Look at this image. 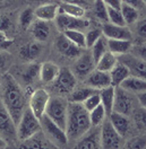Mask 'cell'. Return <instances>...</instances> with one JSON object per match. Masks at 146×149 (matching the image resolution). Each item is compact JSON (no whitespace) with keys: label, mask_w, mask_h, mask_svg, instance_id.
<instances>
[{"label":"cell","mask_w":146,"mask_h":149,"mask_svg":"<svg viewBox=\"0 0 146 149\" xmlns=\"http://www.w3.org/2000/svg\"><path fill=\"white\" fill-rule=\"evenodd\" d=\"M2 86L4 88H2L1 100L10 113L15 124L17 125L22 114L26 109L25 107V103H26L25 95L22 91L20 85L11 74H6L4 77Z\"/></svg>","instance_id":"obj_1"},{"label":"cell","mask_w":146,"mask_h":149,"mask_svg":"<svg viewBox=\"0 0 146 149\" xmlns=\"http://www.w3.org/2000/svg\"><path fill=\"white\" fill-rule=\"evenodd\" d=\"M92 128L90 112L81 103H68L66 133L68 140H77Z\"/></svg>","instance_id":"obj_2"},{"label":"cell","mask_w":146,"mask_h":149,"mask_svg":"<svg viewBox=\"0 0 146 149\" xmlns=\"http://www.w3.org/2000/svg\"><path fill=\"white\" fill-rule=\"evenodd\" d=\"M41 130L42 128H41L40 119L29 110V107L25 109V111L22 114L18 123L16 125L17 139L19 141H24Z\"/></svg>","instance_id":"obj_3"},{"label":"cell","mask_w":146,"mask_h":149,"mask_svg":"<svg viewBox=\"0 0 146 149\" xmlns=\"http://www.w3.org/2000/svg\"><path fill=\"white\" fill-rule=\"evenodd\" d=\"M40 122L43 133L57 148H62L68 143V137L66 130L55 123L48 115L43 114V116L40 119Z\"/></svg>","instance_id":"obj_4"},{"label":"cell","mask_w":146,"mask_h":149,"mask_svg":"<svg viewBox=\"0 0 146 149\" xmlns=\"http://www.w3.org/2000/svg\"><path fill=\"white\" fill-rule=\"evenodd\" d=\"M67 113H68V102L66 100L61 97H52V98L50 97L44 114L48 115L62 129H66Z\"/></svg>","instance_id":"obj_5"},{"label":"cell","mask_w":146,"mask_h":149,"mask_svg":"<svg viewBox=\"0 0 146 149\" xmlns=\"http://www.w3.org/2000/svg\"><path fill=\"white\" fill-rule=\"evenodd\" d=\"M0 137L7 142L17 139L16 124L0 97Z\"/></svg>","instance_id":"obj_6"},{"label":"cell","mask_w":146,"mask_h":149,"mask_svg":"<svg viewBox=\"0 0 146 149\" xmlns=\"http://www.w3.org/2000/svg\"><path fill=\"white\" fill-rule=\"evenodd\" d=\"M134 98L131 93L124 89L122 87H116L114 91V101H113V111L124 115H130L134 111Z\"/></svg>","instance_id":"obj_7"},{"label":"cell","mask_w":146,"mask_h":149,"mask_svg":"<svg viewBox=\"0 0 146 149\" xmlns=\"http://www.w3.org/2000/svg\"><path fill=\"white\" fill-rule=\"evenodd\" d=\"M122 138L113 128L109 119L101 124V147L105 149H114L121 147Z\"/></svg>","instance_id":"obj_8"},{"label":"cell","mask_w":146,"mask_h":149,"mask_svg":"<svg viewBox=\"0 0 146 149\" xmlns=\"http://www.w3.org/2000/svg\"><path fill=\"white\" fill-rule=\"evenodd\" d=\"M55 24L58 29L61 32L69 31V29L84 31L90 27L91 22L88 19H85L84 17H74L65 14H58L55 17Z\"/></svg>","instance_id":"obj_9"},{"label":"cell","mask_w":146,"mask_h":149,"mask_svg":"<svg viewBox=\"0 0 146 149\" xmlns=\"http://www.w3.org/2000/svg\"><path fill=\"white\" fill-rule=\"evenodd\" d=\"M50 101V95L46 89L39 88L36 91H34L32 95L29 96V110L36 115L39 119H41L43 116V114L46 113V109L48 103Z\"/></svg>","instance_id":"obj_10"},{"label":"cell","mask_w":146,"mask_h":149,"mask_svg":"<svg viewBox=\"0 0 146 149\" xmlns=\"http://www.w3.org/2000/svg\"><path fill=\"white\" fill-rule=\"evenodd\" d=\"M55 86L58 92L62 94H70L76 87L77 79L74 72L68 68H60L59 74L55 81Z\"/></svg>","instance_id":"obj_11"},{"label":"cell","mask_w":146,"mask_h":149,"mask_svg":"<svg viewBox=\"0 0 146 149\" xmlns=\"http://www.w3.org/2000/svg\"><path fill=\"white\" fill-rule=\"evenodd\" d=\"M118 60L127 65L131 76L139 77L146 80V61L137 58L134 54H129V53L119 56Z\"/></svg>","instance_id":"obj_12"},{"label":"cell","mask_w":146,"mask_h":149,"mask_svg":"<svg viewBox=\"0 0 146 149\" xmlns=\"http://www.w3.org/2000/svg\"><path fill=\"white\" fill-rule=\"evenodd\" d=\"M95 67H96V63L91 53H82L77 58L74 65L73 72L76 76V78L85 79L95 69Z\"/></svg>","instance_id":"obj_13"},{"label":"cell","mask_w":146,"mask_h":149,"mask_svg":"<svg viewBox=\"0 0 146 149\" xmlns=\"http://www.w3.org/2000/svg\"><path fill=\"white\" fill-rule=\"evenodd\" d=\"M101 147V128L93 127L79 138L76 145L78 149H98Z\"/></svg>","instance_id":"obj_14"},{"label":"cell","mask_w":146,"mask_h":149,"mask_svg":"<svg viewBox=\"0 0 146 149\" xmlns=\"http://www.w3.org/2000/svg\"><path fill=\"white\" fill-rule=\"evenodd\" d=\"M55 47L58 49V51L67 58H78L82 54L83 50L79 47H77L76 44H74L73 42L65 35L64 33L60 34L55 40Z\"/></svg>","instance_id":"obj_15"},{"label":"cell","mask_w":146,"mask_h":149,"mask_svg":"<svg viewBox=\"0 0 146 149\" xmlns=\"http://www.w3.org/2000/svg\"><path fill=\"white\" fill-rule=\"evenodd\" d=\"M85 84L92 88H95L100 91L104 87H108L111 85L110 74L107 71H102L99 69H94L91 74L85 78Z\"/></svg>","instance_id":"obj_16"},{"label":"cell","mask_w":146,"mask_h":149,"mask_svg":"<svg viewBox=\"0 0 146 149\" xmlns=\"http://www.w3.org/2000/svg\"><path fill=\"white\" fill-rule=\"evenodd\" d=\"M102 34L107 38L113 40H130L131 41V32L126 26H119L111 23H105L102 26Z\"/></svg>","instance_id":"obj_17"},{"label":"cell","mask_w":146,"mask_h":149,"mask_svg":"<svg viewBox=\"0 0 146 149\" xmlns=\"http://www.w3.org/2000/svg\"><path fill=\"white\" fill-rule=\"evenodd\" d=\"M20 148L25 149H41V148H55V146L46 138V136L43 133V131H39L37 133L33 134L28 139L22 141Z\"/></svg>","instance_id":"obj_18"},{"label":"cell","mask_w":146,"mask_h":149,"mask_svg":"<svg viewBox=\"0 0 146 149\" xmlns=\"http://www.w3.org/2000/svg\"><path fill=\"white\" fill-rule=\"evenodd\" d=\"M120 87H122L124 89H126L131 94L143 93L146 92V80L130 74L120 84Z\"/></svg>","instance_id":"obj_19"},{"label":"cell","mask_w":146,"mask_h":149,"mask_svg":"<svg viewBox=\"0 0 146 149\" xmlns=\"http://www.w3.org/2000/svg\"><path fill=\"white\" fill-rule=\"evenodd\" d=\"M59 14V6L57 3H44L41 5L34 10V15L37 19L50 22L55 19L57 15Z\"/></svg>","instance_id":"obj_20"},{"label":"cell","mask_w":146,"mask_h":149,"mask_svg":"<svg viewBox=\"0 0 146 149\" xmlns=\"http://www.w3.org/2000/svg\"><path fill=\"white\" fill-rule=\"evenodd\" d=\"M108 119H109L111 124L113 125V128L117 130V132L121 137H125L127 134L128 130H129L130 122H129V120H128V118L126 115L117 113V112H111V114L108 116Z\"/></svg>","instance_id":"obj_21"},{"label":"cell","mask_w":146,"mask_h":149,"mask_svg":"<svg viewBox=\"0 0 146 149\" xmlns=\"http://www.w3.org/2000/svg\"><path fill=\"white\" fill-rule=\"evenodd\" d=\"M59 71L60 68L55 63L44 62L40 65V79L46 84L53 83L59 74Z\"/></svg>","instance_id":"obj_22"},{"label":"cell","mask_w":146,"mask_h":149,"mask_svg":"<svg viewBox=\"0 0 146 149\" xmlns=\"http://www.w3.org/2000/svg\"><path fill=\"white\" fill-rule=\"evenodd\" d=\"M109 74L110 78H111V85L114 87H118L127 77L130 76V71H129L127 65L118 60V63L112 68V70Z\"/></svg>","instance_id":"obj_23"},{"label":"cell","mask_w":146,"mask_h":149,"mask_svg":"<svg viewBox=\"0 0 146 149\" xmlns=\"http://www.w3.org/2000/svg\"><path fill=\"white\" fill-rule=\"evenodd\" d=\"M133 47V43L130 40H113L108 38V47L109 51L112 52L114 56H122L128 53Z\"/></svg>","instance_id":"obj_24"},{"label":"cell","mask_w":146,"mask_h":149,"mask_svg":"<svg viewBox=\"0 0 146 149\" xmlns=\"http://www.w3.org/2000/svg\"><path fill=\"white\" fill-rule=\"evenodd\" d=\"M114 91L116 87L110 85L108 87H104L99 91L101 97V104L104 106L105 112H107V116H109L111 112L113 111V101H114Z\"/></svg>","instance_id":"obj_25"},{"label":"cell","mask_w":146,"mask_h":149,"mask_svg":"<svg viewBox=\"0 0 146 149\" xmlns=\"http://www.w3.org/2000/svg\"><path fill=\"white\" fill-rule=\"evenodd\" d=\"M32 34L37 42H44L50 36V26L46 20L37 19L33 23L32 26Z\"/></svg>","instance_id":"obj_26"},{"label":"cell","mask_w":146,"mask_h":149,"mask_svg":"<svg viewBox=\"0 0 146 149\" xmlns=\"http://www.w3.org/2000/svg\"><path fill=\"white\" fill-rule=\"evenodd\" d=\"M41 51H42L41 44L34 42V43H27V44L23 45L19 50V54H20L22 59L31 61V60H35L37 56H40Z\"/></svg>","instance_id":"obj_27"},{"label":"cell","mask_w":146,"mask_h":149,"mask_svg":"<svg viewBox=\"0 0 146 149\" xmlns=\"http://www.w3.org/2000/svg\"><path fill=\"white\" fill-rule=\"evenodd\" d=\"M96 92H98V89L92 88L90 86L79 87V88L75 87L69 95V103H81L82 104L88 96H91L92 94L96 93Z\"/></svg>","instance_id":"obj_28"},{"label":"cell","mask_w":146,"mask_h":149,"mask_svg":"<svg viewBox=\"0 0 146 149\" xmlns=\"http://www.w3.org/2000/svg\"><path fill=\"white\" fill-rule=\"evenodd\" d=\"M118 63V56H114L112 52H105L103 56L100 58V60L96 62V67L95 69H99L102 71H107L110 72L112 70V68Z\"/></svg>","instance_id":"obj_29"},{"label":"cell","mask_w":146,"mask_h":149,"mask_svg":"<svg viewBox=\"0 0 146 149\" xmlns=\"http://www.w3.org/2000/svg\"><path fill=\"white\" fill-rule=\"evenodd\" d=\"M92 51H91V54L95 61V63L100 60V58L105 52L109 51V47H108V38L104 36L103 34L101 35V37L93 44V47H91Z\"/></svg>","instance_id":"obj_30"},{"label":"cell","mask_w":146,"mask_h":149,"mask_svg":"<svg viewBox=\"0 0 146 149\" xmlns=\"http://www.w3.org/2000/svg\"><path fill=\"white\" fill-rule=\"evenodd\" d=\"M59 14H65V15H69L74 17H84L85 16V8L81 7L78 5H73V3H68L64 2L59 6Z\"/></svg>","instance_id":"obj_31"},{"label":"cell","mask_w":146,"mask_h":149,"mask_svg":"<svg viewBox=\"0 0 146 149\" xmlns=\"http://www.w3.org/2000/svg\"><path fill=\"white\" fill-rule=\"evenodd\" d=\"M120 11L122 14V17L125 19L126 25H133L134 23H136L137 18H138V9L137 8L122 2L121 7H120Z\"/></svg>","instance_id":"obj_32"},{"label":"cell","mask_w":146,"mask_h":149,"mask_svg":"<svg viewBox=\"0 0 146 149\" xmlns=\"http://www.w3.org/2000/svg\"><path fill=\"white\" fill-rule=\"evenodd\" d=\"M107 112L102 104H99L96 107L90 111V121H91L92 127H100L105 120Z\"/></svg>","instance_id":"obj_33"},{"label":"cell","mask_w":146,"mask_h":149,"mask_svg":"<svg viewBox=\"0 0 146 149\" xmlns=\"http://www.w3.org/2000/svg\"><path fill=\"white\" fill-rule=\"evenodd\" d=\"M66 36L68 37L74 44H76L77 47L81 49H86V41H85V33L83 31L78 29H69V31H65L62 32Z\"/></svg>","instance_id":"obj_34"},{"label":"cell","mask_w":146,"mask_h":149,"mask_svg":"<svg viewBox=\"0 0 146 149\" xmlns=\"http://www.w3.org/2000/svg\"><path fill=\"white\" fill-rule=\"evenodd\" d=\"M40 65L39 63H31L22 71V78L26 84L33 83L37 76L40 77Z\"/></svg>","instance_id":"obj_35"},{"label":"cell","mask_w":146,"mask_h":149,"mask_svg":"<svg viewBox=\"0 0 146 149\" xmlns=\"http://www.w3.org/2000/svg\"><path fill=\"white\" fill-rule=\"evenodd\" d=\"M131 114L134 115V120L138 130L142 131L143 133H146V109L140 106L139 109L134 110Z\"/></svg>","instance_id":"obj_36"},{"label":"cell","mask_w":146,"mask_h":149,"mask_svg":"<svg viewBox=\"0 0 146 149\" xmlns=\"http://www.w3.org/2000/svg\"><path fill=\"white\" fill-rule=\"evenodd\" d=\"M94 15L103 22H108V6L103 2V0H94Z\"/></svg>","instance_id":"obj_37"},{"label":"cell","mask_w":146,"mask_h":149,"mask_svg":"<svg viewBox=\"0 0 146 149\" xmlns=\"http://www.w3.org/2000/svg\"><path fill=\"white\" fill-rule=\"evenodd\" d=\"M125 148L128 149H146V133L134 137L125 143Z\"/></svg>","instance_id":"obj_38"},{"label":"cell","mask_w":146,"mask_h":149,"mask_svg":"<svg viewBox=\"0 0 146 149\" xmlns=\"http://www.w3.org/2000/svg\"><path fill=\"white\" fill-rule=\"evenodd\" d=\"M108 17H109V20L111 24L119 25V26H126L125 19L122 17V14H121L120 9L108 7Z\"/></svg>","instance_id":"obj_39"},{"label":"cell","mask_w":146,"mask_h":149,"mask_svg":"<svg viewBox=\"0 0 146 149\" xmlns=\"http://www.w3.org/2000/svg\"><path fill=\"white\" fill-rule=\"evenodd\" d=\"M34 17H35V15H34V10L33 9L27 8V9L23 10L20 16H19V24H20V26L24 29L28 28L33 24Z\"/></svg>","instance_id":"obj_40"},{"label":"cell","mask_w":146,"mask_h":149,"mask_svg":"<svg viewBox=\"0 0 146 149\" xmlns=\"http://www.w3.org/2000/svg\"><path fill=\"white\" fill-rule=\"evenodd\" d=\"M82 104L88 112L91 111V110H93L94 107H96L99 104H101V97H100V94H99V91L96 93L92 94L91 96H88Z\"/></svg>","instance_id":"obj_41"},{"label":"cell","mask_w":146,"mask_h":149,"mask_svg":"<svg viewBox=\"0 0 146 149\" xmlns=\"http://www.w3.org/2000/svg\"><path fill=\"white\" fill-rule=\"evenodd\" d=\"M102 35V31L98 28H93L91 31H88L87 33H85V41H86V47H92L93 44L99 40Z\"/></svg>","instance_id":"obj_42"},{"label":"cell","mask_w":146,"mask_h":149,"mask_svg":"<svg viewBox=\"0 0 146 149\" xmlns=\"http://www.w3.org/2000/svg\"><path fill=\"white\" fill-rule=\"evenodd\" d=\"M133 49V52H134V56L142 59L146 61V43H143V44H139V45H136V47H131Z\"/></svg>","instance_id":"obj_43"},{"label":"cell","mask_w":146,"mask_h":149,"mask_svg":"<svg viewBox=\"0 0 146 149\" xmlns=\"http://www.w3.org/2000/svg\"><path fill=\"white\" fill-rule=\"evenodd\" d=\"M13 40L6 35V32L0 31V50H6L13 44Z\"/></svg>","instance_id":"obj_44"},{"label":"cell","mask_w":146,"mask_h":149,"mask_svg":"<svg viewBox=\"0 0 146 149\" xmlns=\"http://www.w3.org/2000/svg\"><path fill=\"white\" fill-rule=\"evenodd\" d=\"M11 26V22L7 16L0 15V31L2 32H7Z\"/></svg>","instance_id":"obj_45"},{"label":"cell","mask_w":146,"mask_h":149,"mask_svg":"<svg viewBox=\"0 0 146 149\" xmlns=\"http://www.w3.org/2000/svg\"><path fill=\"white\" fill-rule=\"evenodd\" d=\"M137 33L140 37L146 38V17L137 24Z\"/></svg>","instance_id":"obj_46"},{"label":"cell","mask_w":146,"mask_h":149,"mask_svg":"<svg viewBox=\"0 0 146 149\" xmlns=\"http://www.w3.org/2000/svg\"><path fill=\"white\" fill-rule=\"evenodd\" d=\"M7 67H8V56L2 52V50H0V71H5Z\"/></svg>","instance_id":"obj_47"},{"label":"cell","mask_w":146,"mask_h":149,"mask_svg":"<svg viewBox=\"0 0 146 149\" xmlns=\"http://www.w3.org/2000/svg\"><path fill=\"white\" fill-rule=\"evenodd\" d=\"M121 2L127 3V5H130V6L135 7V8H137V9L143 8V7L145 6V3H144L142 0H121Z\"/></svg>","instance_id":"obj_48"},{"label":"cell","mask_w":146,"mask_h":149,"mask_svg":"<svg viewBox=\"0 0 146 149\" xmlns=\"http://www.w3.org/2000/svg\"><path fill=\"white\" fill-rule=\"evenodd\" d=\"M103 2L108 6V7H112V8H117L120 9L121 7V0H103Z\"/></svg>","instance_id":"obj_49"},{"label":"cell","mask_w":146,"mask_h":149,"mask_svg":"<svg viewBox=\"0 0 146 149\" xmlns=\"http://www.w3.org/2000/svg\"><path fill=\"white\" fill-rule=\"evenodd\" d=\"M64 2L73 3V5H78V6L84 7V8H86L88 6V0H64Z\"/></svg>","instance_id":"obj_50"},{"label":"cell","mask_w":146,"mask_h":149,"mask_svg":"<svg viewBox=\"0 0 146 149\" xmlns=\"http://www.w3.org/2000/svg\"><path fill=\"white\" fill-rule=\"evenodd\" d=\"M137 100L140 104V106H143L144 109H146V92L137 94Z\"/></svg>","instance_id":"obj_51"},{"label":"cell","mask_w":146,"mask_h":149,"mask_svg":"<svg viewBox=\"0 0 146 149\" xmlns=\"http://www.w3.org/2000/svg\"><path fill=\"white\" fill-rule=\"evenodd\" d=\"M8 146V142L6 141V140L4 139L2 137H0V149H2V148H6Z\"/></svg>","instance_id":"obj_52"},{"label":"cell","mask_w":146,"mask_h":149,"mask_svg":"<svg viewBox=\"0 0 146 149\" xmlns=\"http://www.w3.org/2000/svg\"><path fill=\"white\" fill-rule=\"evenodd\" d=\"M142 1H143V2H144V3L146 5V0H142Z\"/></svg>","instance_id":"obj_53"},{"label":"cell","mask_w":146,"mask_h":149,"mask_svg":"<svg viewBox=\"0 0 146 149\" xmlns=\"http://www.w3.org/2000/svg\"><path fill=\"white\" fill-rule=\"evenodd\" d=\"M0 1H4V0H0Z\"/></svg>","instance_id":"obj_54"}]
</instances>
